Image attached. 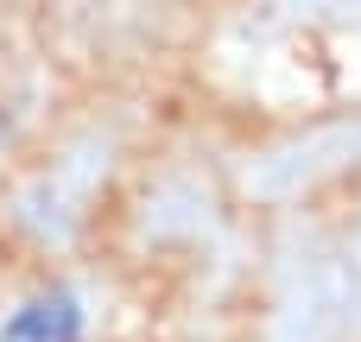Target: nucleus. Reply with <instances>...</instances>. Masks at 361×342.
Listing matches in <instances>:
<instances>
[{
  "label": "nucleus",
  "mask_w": 361,
  "mask_h": 342,
  "mask_svg": "<svg viewBox=\"0 0 361 342\" xmlns=\"http://www.w3.org/2000/svg\"><path fill=\"white\" fill-rule=\"evenodd\" d=\"M82 336V311H76V298H38V305H25V311H13L6 317V330L0 342H76Z\"/></svg>",
  "instance_id": "nucleus-1"
}]
</instances>
